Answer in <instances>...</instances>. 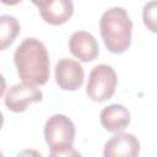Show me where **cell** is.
<instances>
[{
    "instance_id": "obj_13",
    "label": "cell",
    "mask_w": 157,
    "mask_h": 157,
    "mask_svg": "<svg viewBox=\"0 0 157 157\" xmlns=\"http://www.w3.org/2000/svg\"><path fill=\"white\" fill-rule=\"evenodd\" d=\"M49 157H82V156L72 146H63V147L50 148Z\"/></svg>"
},
{
    "instance_id": "obj_12",
    "label": "cell",
    "mask_w": 157,
    "mask_h": 157,
    "mask_svg": "<svg viewBox=\"0 0 157 157\" xmlns=\"http://www.w3.org/2000/svg\"><path fill=\"white\" fill-rule=\"evenodd\" d=\"M142 20L147 29L157 33V1H148L142 10Z\"/></svg>"
},
{
    "instance_id": "obj_1",
    "label": "cell",
    "mask_w": 157,
    "mask_h": 157,
    "mask_svg": "<svg viewBox=\"0 0 157 157\" xmlns=\"http://www.w3.org/2000/svg\"><path fill=\"white\" fill-rule=\"evenodd\" d=\"M13 61L22 82L45 85L50 75L49 54L45 45L37 38L23 39L15 50Z\"/></svg>"
},
{
    "instance_id": "obj_11",
    "label": "cell",
    "mask_w": 157,
    "mask_h": 157,
    "mask_svg": "<svg viewBox=\"0 0 157 157\" xmlns=\"http://www.w3.org/2000/svg\"><path fill=\"white\" fill-rule=\"evenodd\" d=\"M18 33H20V23L17 18L11 15H1L0 16L1 50H5L9 45H11Z\"/></svg>"
},
{
    "instance_id": "obj_4",
    "label": "cell",
    "mask_w": 157,
    "mask_h": 157,
    "mask_svg": "<svg viewBox=\"0 0 157 157\" xmlns=\"http://www.w3.org/2000/svg\"><path fill=\"white\" fill-rule=\"evenodd\" d=\"M44 137L50 148L72 146L75 141V125L66 115L54 114L44 125Z\"/></svg>"
},
{
    "instance_id": "obj_8",
    "label": "cell",
    "mask_w": 157,
    "mask_h": 157,
    "mask_svg": "<svg viewBox=\"0 0 157 157\" xmlns=\"http://www.w3.org/2000/svg\"><path fill=\"white\" fill-rule=\"evenodd\" d=\"M38 7L42 18L53 26L65 23L74 13V4L70 0H49L33 1Z\"/></svg>"
},
{
    "instance_id": "obj_2",
    "label": "cell",
    "mask_w": 157,
    "mask_h": 157,
    "mask_svg": "<svg viewBox=\"0 0 157 157\" xmlns=\"http://www.w3.org/2000/svg\"><path fill=\"white\" fill-rule=\"evenodd\" d=\"M101 37L110 53L121 54L131 43L132 22L124 7H110L99 21Z\"/></svg>"
},
{
    "instance_id": "obj_14",
    "label": "cell",
    "mask_w": 157,
    "mask_h": 157,
    "mask_svg": "<svg viewBox=\"0 0 157 157\" xmlns=\"http://www.w3.org/2000/svg\"><path fill=\"white\" fill-rule=\"evenodd\" d=\"M16 157H42V155H40L38 151H36V150L27 148V150L21 151Z\"/></svg>"
},
{
    "instance_id": "obj_7",
    "label": "cell",
    "mask_w": 157,
    "mask_h": 157,
    "mask_svg": "<svg viewBox=\"0 0 157 157\" xmlns=\"http://www.w3.org/2000/svg\"><path fill=\"white\" fill-rule=\"evenodd\" d=\"M140 142L137 137L129 132L113 135L104 145V157H139Z\"/></svg>"
},
{
    "instance_id": "obj_6",
    "label": "cell",
    "mask_w": 157,
    "mask_h": 157,
    "mask_svg": "<svg viewBox=\"0 0 157 157\" xmlns=\"http://www.w3.org/2000/svg\"><path fill=\"white\" fill-rule=\"evenodd\" d=\"M54 75L56 85L65 91L78 90L85 78V72L81 64L69 58H63L56 63Z\"/></svg>"
},
{
    "instance_id": "obj_3",
    "label": "cell",
    "mask_w": 157,
    "mask_h": 157,
    "mask_svg": "<svg viewBox=\"0 0 157 157\" xmlns=\"http://www.w3.org/2000/svg\"><path fill=\"white\" fill-rule=\"evenodd\" d=\"M117 82V74L110 65H96L90 72L86 93L94 102H104L114 94Z\"/></svg>"
},
{
    "instance_id": "obj_5",
    "label": "cell",
    "mask_w": 157,
    "mask_h": 157,
    "mask_svg": "<svg viewBox=\"0 0 157 157\" xmlns=\"http://www.w3.org/2000/svg\"><path fill=\"white\" fill-rule=\"evenodd\" d=\"M43 99L42 91L32 83L21 82L11 86L4 98L5 105L15 113H22L31 103L40 102Z\"/></svg>"
},
{
    "instance_id": "obj_10",
    "label": "cell",
    "mask_w": 157,
    "mask_h": 157,
    "mask_svg": "<svg viewBox=\"0 0 157 157\" xmlns=\"http://www.w3.org/2000/svg\"><path fill=\"white\" fill-rule=\"evenodd\" d=\"M101 124L110 132H121L130 124V113L121 104H110L101 112Z\"/></svg>"
},
{
    "instance_id": "obj_9",
    "label": "cell",
    "mask_w": 157,
    "mask_h": 157,
    "mask_svg": "<svg viewBox=\"0 0 157 157\" xmlns=\"http://www.w3.org/2000/svg\"><path fill=\"white\" fill-rule=\"evenodd\" d=\"M69 49L81 61H92L98 56L99 47L96 38L87 31H76L69 39Z\"/></svg>"
}]
</instances>
